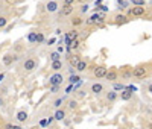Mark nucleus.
<instances>
[{"label": "nucleus", "mask_w": 152, "mask_h": 129, "mask_svg": "<svg viewBox=\"0 0 152 129\" xmlns=\"http://www.w3.org/2000/svg\"><path fill=\"white\" fill-rule=\"evenodd\" d=\"M114 20H116V23H126L128 21V17L123 15V14H117L116 17H114Z\"/></svg>", "instance_id": "nucleus-17"}, {"label": "nucleus", "mask_w": 152, "mask_h": 129, "mask_svg": "<svg viewBox=\"0 0 152 129\" xmlns=\"http://www.w3.org/2000/svg\"><path fill=\"white\" fill-rule=\"evenodd\" d=\"M50 59L53 61H61V55H59V52H53V53H50Z\"/></svg>", "instance_id": "nucleus-22"}, {"label": "nucleus", "mask_w": 152, "mask_h": 129, "mask_svg": "<svg viewBox=\"0 0 152 129\" xmlns=\"http://www.w3.org/2000/svg\"><path fill=\"white\" fill-rule=\"evenodd\" d=\"M148 90H149V93H152V84H151V85L148 87Z\"/></svg>", "instance_id": "nucleus-34"}, {"label": "nucleus", "mask_w": 152, "mask_h": 129, "mask_svg": "<svg viewBox=\"0 0 152 129\" xmlns=\"http://www.w3.org/2000/svg\"><path fill=\"white\" fill-rule=\"evenodd\" d=\"M37 66H38V61H37V59H34V58H29V59L24 61L23 69H24V71H32V70H35V69H37Z\"/></svg>", "instance_id": "nucleus-4"}, {"label": "nucleus", "mask_w": 152, "mask_h": 129, "mask_svg": "<svg viewBox=\"0 0 152 129\" xmlns=\"http://www.w3.org/2000/svg\"><path fill=\"white\" fill-rule=\"evenodd\" d=\"M148 76V67L146 66H137L132 69V77L135 79H143Z\"/></svg>", "instance_id": "nucleus-1"}, {"label": "nucleus", "mask_w": 152, "mask_h": 129, "mask_svg": "<svg viewBox=\"0 0 152 129\" xmlns=\"http://www.w3.org/2000/svg\"><path fill=\"white\" fill-rule=\"evenodd\" d=\"M2 105H3V100H2V99H0V106H2Z\"/></svg>", "instance_id": "nucleus-35"}, {"label": "nucleus", "mask_w": 152, "mask_h": 129, "mask_svg": "<svg viewBox=\"0 0 152 129\" xmlns=\"http://www.w3.org/2000/svg\"><path fill=\"white\" fill-rule=\"evenodd\" d=\"M85 70H87V62L81 59V62L76 66V71H85Z\"/></svg>", "instance_id": "nucleus-18"}, {"label": "nucleus", "mask_w": 152, "mask_h": 129, "mask_svg": "<svg viewBox=\"0 0 152 129\" xmlns=\"http://www.w3.org/2000/svg\"><path fill=\"white\" fill-rule=\"evenodd\" d=\"M67 106H69V109H76V106H78V103H76V100H69Z\"/></svg>", "instance_id": "nucleus-24"}, {"label": "nucleus", "mask_w": 152, "mask_h": 129, "mask_svg": "<svg viewBox=\"0 0 152 129\" xmlns=\"http://www.w3.org/2000/svg\"><path fill=\"white\" fill-rule=\"evenodd\" d=\"M6 24H8V18L2 15V17H0V28H5Z\"/></svg>", "instance_id": "nucleus-29"}, {"label": "nucleus", "mask_w": 152, "mask_h": 129, "mask_svg": "<svg viewBox=\"0 0 152 129\" xmlns=\"http://www.w3.org/2000/svg\"><path fill=\"white\" fill-rule=\"evenodd\" d=\"M108 73V69L104 67V66H96L94 70H93V76L97 77V79H100V77H105Z\"/></svg>", "instance_id": "nucleus-5"}, {"label": "nucleus", "mask_w": 152, "mask_h": 129, "mask_svg": "<svg viewBox=\"0 0 152 129\" xmlns=\"http://www.w3.org/2000/svg\"><path fill=\"white\" fill-rule=\"evenodd\" d=\"M62 103H64V97H59V99H56V100L53 102V106H55V108H59Z\"/></svg>", "instance_id": "nucleus-23"}, {"label": "nucleus", "mask_w": 152, "mask_h": 129, "mask_svg": "<svg viewBox=\"0 0 152 129\" xmlns=\"http://www.w3.org/2000/svg\"><path fill=\"white\" fill-rule=\"evenodd\" d=\"M72 12H73V6L72 5H64V6H62L61 8V15H70L72 14Z\"/></svg>", "instance_id": "nucleus-8"}, {"label": "nucleus", "mask_w": 152, "mask_h": 129, "mask_svg": "<svg viewBox=\"0 0 152 129\" xmlns=\"http://www.w3.org/2000/svg\"><path fill=\"white\" fill-rule=\"evenodd\" d=\"M122 77H132V70H125L123 73H122Z\"/></svg>", "instance_id": "nucleus-28"}, {"label": "nucleus", "mask_w": 152, "mask_h": 129, "mask_svg": "<svg viewBox=\"0 0 152 129\" xmlns=\"http://www.w3.org/2000/svg\"><path fill=\"white\" fill-rule=\"evenodd\" d=\"M18 59V56H12V55H5L3 56V64H5V66H11V64H12V61H17Z\"/></svg>", "instance_id": "nucleus-9"}, {"label": "nucleus", "mask_w": 152, "mask_h": 129, "mask_svg": "<svg viewBox=\"0 0 152 129\" xmlns=\"http://www.w3.org/2000/svg\"><path fill=\"white\" fill-rule=\"evenodd\" d=\"M151 129H152V125H151Z\"/></svg>", "instance_id": "nucleus-37"}, {"label": "nucleus", "mask_w": 152, "mask_h": 129, "mask_svg": "<svg viewBox=\"0 0 152 129\" xmlns=\"http://www.w3.org/2000/svg\"><path fill=\"white\" fill-rule=\"evenodd\" d=\"M145 2H146V0H145Z\"/></svg>", "instance_id": "nucleus-38"}, {"label": "nucleus", "mask_w": 152, "mask_h": 129, "mask_svg": "<svg viewBox=\"0 0 152 129\" xmlns=\"http://www.w3.org/2000/svg\"><path fill=\"white\" fill-rule=\"evenodd\" d=\"M116 90H125V85L123 84H114V91Z\"/></svg>", "instance_id": "nucleus-30"}, {"label": "nucleus", "mask_w": 152, "mask_h": 129, "mask_svg": "<svg viewBox=\"0 0 152 129\" xmlns=\"http://www.w3.org/2000/svg\"><path fill=\"white\" fill-rule=\"evenodd\" d=\"M17 120L18 122H26L28 120V112L26 111H18L17 112Z\"/></svg>", "instance_id": "nucleus-15"}, {"label": "nucleus", "mask_w": 152, "mask_h": 129, "mask_svg": "<svg viewBox=\"0 0 152 129\" xmlns=\"http://www.w3.org/2000/svg\"><path fill=\"white\" fill-rule=\"evenodd\" d=\"M62 82H64V76L61 73H55L52 76H49V85L55 87V85H61Z\"/></svg>", "instance_id": "nucleus-2"}, {"label": "nucleus", "mask_w": 152, "mask_h": 129, "mask_svg": "<svg viewBox=\"0 0 152 129\" xmlns=\"http://www.w3.org/2000/svg\"><path fill=\"white\" fill-rule=\"evenodd\" d=\"M67 40H69V41L78 40V31H75V29H73V31H72V32H70V34L67 35Z\"/></svg>", "instance_id": "nucleus-19"}, {"label": "nucleus", "mask_w": 152, "mask_h": 129, "mask_svg": "<svg viewBox=\"0 0 152 129\" xmlns=\"http://www.w3.org/2000/svg\"><path fill=\"white\" fill-rule=\"evenodd\" d=\"M37 40H38V41H43V40H44V36H43L41 34H38V36H37Z\"/></svg>", "instance_id": "nucleus-33"}, {"label": "nucleus", "mask_w": 152, "mask_h": 129, "mask_svg": "<svg viewBox=\"0 0 152 129\" xmlns=\"http://www.w3.org/2000/svg\"><path fill=\"white\" fill-rule=\"evenodd\" d=\"M134 6H145V0H131Z\"/></svg>", "instance_id": "nucleus-25"}, {"label": "nucleus", "mask_w": 152, "mask_h": 129, "mask_svg": "<svg viewBox=\"0 0 152 129\" xmlns=\"http://www.w3.org/2000/svg\"><path fill=\"white\" fill-rule=\"evenodd\" d=\"M55 119H56V120H64V119H66V111L58 108L56 112H55Z\"/></svg>", "instance_id": "nucleus-14"}, {"label": "nucleus", "mask_w": 152, "mask_h": 129, "mask_svg": "<svg viewBox=\"0 0 152 129\" xmlns=\"http://www.w3.org/2000/svg\"><path fill=\"white\" fill-rule=\"evenodd\" d=\"M29 129H35V128H29Z\"/></svg>", "instance_id": "nucleus-36"}, {"label": "nucleus", "mask_w": 152, "mask_h": 129, "mask_svg": "<svg viewBox=\"0 0 152 129\" xmlns=\"http://www.w3.org/2000/svg\"><path fill=\"white\" fill-rule=\"evenodd\" d=\"M87 9H88V5H82L81 6V12L84 14V12H87Z\"/></svg>", "instance_id": "nucleus-31"}, {"label": "nucleus", "mask_w": 152, "mask_h": 129, "mask_svg": "<svg viewBox=\"0 0 152 129\" xmlns=\"http://www.w3.org/2000/svg\"><path fill=\"white\" fill-rule=\"evenodd\" d=\"M105 79H107V81H110V82H114V81L117 79V71L110 70V71L107 73V76H105Z\"/></svg>", "instance_id": "nucleus-10"}, {"label": "nucleus", "mask_w": 152, "mask_h": 129, "mask_svg": "<svg viewBox=\"0 0 152 129\" xmlns=\"http://www.w3.org/2000/svg\"><path fill=\"white\" fill-rule=\"evenodd\" d=\"M46 9L49 11V12H55V11H58V3L56 2H47V5H46Z\"/></svg>", "instance_id": "nucleus-11"}, {"label": "nucleus", "mask_w": 152, "mask_h": 129, "mask_svg": "<svg viewBox=\"0 0 152 129\" xmlns=\"http://www.w3.org/2000/svg\"><path fill=\"white\" fill-rule=\"evenodd\" d=\"M145 12H146L145 6H134V8H131L128 11V14L131 17H142V15H145Z\"/></svg>", "instance_id": "nucleus-3"}, {"label": "nucleus", "mask_w": 152, "mask_h": 129, "mask_svg": "<svg viewBox=\"0 0 152 129\" xmlns=\"http://www.w3.org/2000/svg\"><path fill=\"white\" fill-rule=\"evenodd\" d=\"M132 97V91L131 90H123V91L120 93V99L122 100H129Z\"/></svg>", "instance_id": "nucleus-12"}, {"label": "nucleus", "mask_w": 152, "mask_h": 129, "mask_svg": "<svg viewBox=\"0 0 152 129\" xmlns=\"http://www.w3.org/2000/svg\"><path fill=\"white\" fill-rule=\"evenodd\" d=\"M73 3H75V0H64V5H72L73 6Z\"/></svg>", "instance_id": "nucleus-32"}, {"label": "nucleus", "mask_w": 152, "mask_h": 129, "mask_svg": "<svg viewBox=\"0 0 152 129\" xmlns=\"http://www.w3.org/2000/svg\"><path fill=\"white\" fill-rule=\"evenodd\" d=\"M79 81H81V77L78 74H70V77H69V82L70 84H76V82H79Z\"/></svg>", "instance_id": "nucleus-21"}, {"label": "nucleus", "mask_w": 152, "mask_h": 129, "mask_svg": "<svg viewBox=\"0 0 152 129\" xmlns=\"http://www.w3.org/2000/svg\"><path fill=\"white\" fill-rule=\"evenodd\" d=\"M3 129H21V128H20V126H17V125H12V123H6Z\"/></svg>", "instance_id": "nucleus-26"}, {"label": "nucleus", "mask_w": 152, "mask_h": 129, "mask_svg": "<svg viewBox=\"0 0 152 129\" xmlns=\"http://www.w3.org/2000/svg\"><path fill=\"white\" fill-rule=\"evenodd\" d=\"M81 62V56L79 55H72V56H69V64H70V67H73V69H76V66Z\"/></svg>", "instance_id": "nucleus-7"}, {"label": "nucleus", "mask_w": 152, "mask_h": 129, "mask_svg": "<svg viewBox=\"0 0 152 129\" xmlns=\"http://www.w3.org/2000/svg\"><path fill=\"white\" fill-rule=\"evenodd\" d=\"M104 84H100V82H94L91 87H90V90H91V93L93 94H100V93H104Z\"/></svg>", "instance_id": "nucleus-6"}, {"label": "nucleus", "mask_w": 152, "mask_h": 129, "mask_svg": "<svg viewBox=\"0 0 152 129\" xmlns=\"http://www.w3.org/2000/svg\"><path fill=\"white\" fill-rule=\"evenodd\" d=\"M50 69H52L53 71H59V70H62V61H53L52 64H50Z\"/></svg>", "instance_id": "nucleus-13"}, {"label": "nucleus", "mask_w": 152, "mask_h": 129, "mask_svg": "<svg viewBox=\"0 0 152 129\" xmlns=\"http://www.w3.org/2000/svg\"><path fill=\"white\" fill-rule=\"evenodd\" d=\"M117 97H119V94L114 91V90H113V91H110V93H107V100H108V102H114Z\"/></svg>", "instance_id": "nucleus-16"}, {"label": "nucleus", "mask_w": 152, "mask_h": 129, "mask_svg": "<svg viewBox=\"0 0 152 129\" xmlns=\"http://www.w3.org/2000/svg\"><path fill=\"white\" fill-rule=\"evenodd\" d=\"M78 47H79V41H78V40H73V41H70V44H69L67 49H69V52H70V50H75V49H78Z\"/></svg>", "instance_id": "nucleus-20"}, {"label": "nucleus", "mask_w": 152, "mask_h": 129, "mask_svg": "<svg viewBox=\"0 0 152 129\" xmlns=\"http://www.w3.org/2000/svg\"><path fill=\"white\" fill-rule=\"evenodd\" d=\"M81 23H82V18H81V17H75V18L72 20V24H73V26H78V24H81Z\"/></svg>", "instance_id": "nucleus-27"}]
</instances>
